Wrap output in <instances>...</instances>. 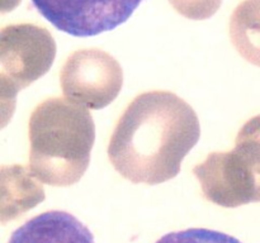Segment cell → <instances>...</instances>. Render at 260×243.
<instances>
[{
  "label": "cell",
  "mask_w": 260,
  "mask_h": 243,
  "mask_svg": "<svg viewBox=\"0 0 260 243\" xmlns=\"http://www.w3.org/2000/svg\"><path fill=\"white\" fill-rule=\"evenodd\" d=\"M201 137L194 109L169 91H147L129 103L108 146L111 164L134 184L172 180Z\"/></svg>",
  "instance_id": "1"
},
{
  "label": "cell",
  "mask_w": 260,
  "mask_h": 243,
  "mask_svg": "<svg viewBox=\"0 0 260 243\" xmlns=\"http://www.w3.org/2000/svg\"><path fill=\"white\" fill-rule=\"evenodd\" d=\"M28 137L30 174L51 186H71L88 169L95 126L84 106L51 98L33 110Z\"/></svg>",
  "instance_id": "2"
},
{
  "label": "cell",
  "mask_w": 260,
  "mask_h": 243,
  "mask_svg": "<svg viewBox=\"0 0 260 243\" xmlns=\"http://www.w3.org/2000/svg\"><path fill=\"white\" fill-rule=\"evenodd\" d=\"M235 142L193 169L206 199L223 208L260 202V114L241 127Z\"/></svg>",
  "instance_id": "3"
},
{
  "label": "cell",
  "mask_w": 260,
  "mask_h": 243,
  "mask_svg": "<svg viewBox=\"0 0 260 243\" xmlns=\"http://www.w3.org/2000/svg\"><path fill=\"white\" fill-rule=\"evenodd\" d=\"M56 42L46 28L29 23L10 24L0 34V81L3 101H14L27 88L51 68Z\"/></svg>",
  "instance_id": "4"
},
{
  "label": "cell",
  "mask_w": 260,
  "mask_h": 243,
  "mask_svg": "<svg viewBox=\"0 0 260 243\" xmlns=\"http://www.w3.org/2000/svg\"><path fill=\"white\" fill-rule=\"evenodd\" d=\"M60 83L69 101L99 110L118 96L123 71L109 53L86 48L69 56L60 72Z\"/></svg>",
  "instance_id": "5"
},
{
  "label": "cell",
  "mask_w": 260,
  "mask_h": 243,
  "mask_svg": "<svg viewBox=\"0 0 260 243\" xmlns=\"http://www.w3.org/2000/svg\"><path fill=\"white\" fill-rule=\"evenodd\" d=\"M46 20L74 37H93L116 29L142 0H32Z\"/></svg>",
  "instance_id": "6"
},
{
  "label": "cell",
  "mask_w": 260,
  "mask_h": 243,
  "mask_svg": "<svg viewBox=\"0 0 260 243\" xmlns=\"http://www.w3.org/2000/svg\"><path fill=\"white\" fill-rule=\"evenodd\" d=\"M8 243H95L89 228L68 212L50 210L13 232Z\"/></svg>",
  "instance_id": "7"
},
{
  "label": "cell",
  "mask_w": 260,
  "mask_h": 243,
  "mask_svg": "<svg viewBox=\"0 0 260 243\" xmlns=\"http://www.w3.org/2000/svg\"><path fill=\"white\" fill-rule=\"evenodd\" d=\"M231 42L239 55L260 67V0H244L230 18Z\"/></svg>",
  "instance_id": "8"
},
{
  "label": "cell",
  "mask_w": 260,
  "mask_h": 243,
  "mask_svg": "<svg viewBox=\"0 0 260 243\" xmlns=\"http://www.w3.org/2000/svg\"><path fill=\"white\" fill-rule=\"evenodd\" d=\"M156 243H241L235 237L206 228H189L162 235Z\"/></svg>",
  "instance_id": "9"
},
{
  "label": "cell",
  "mask_w": 260,
  "mask_h": 243,
  "mask_svg": "<svg viewBox=\"0 0 260 243\" xmlns=\"http://www.w3.org/2000/svg\"><path fill=\"white\" fill-rule=\"evenodd\" d=\"M183 17L192 20H205L216 14L222 0H168Z\"/></svg>",
  "instance_id": "10"
}]
</instances>
